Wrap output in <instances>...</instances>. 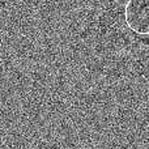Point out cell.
I'll return each instance as SVG.
<instances>
[{
  "label": "cell",
  "instance_id": "6da1fadb",
  "mask_svg": "<svg viewBox=\"0 0 149 149\" xmlns=\"http://www.w3.org/2000/svg\"><path fill=\"white\" fill-rule=\"evenodd\" d=\"M124 20L134 33L149 36V0H128L124 7Z\"/></svg>",
  "mask_w": 149,
  "mask_h": 149
}]
</instances>
